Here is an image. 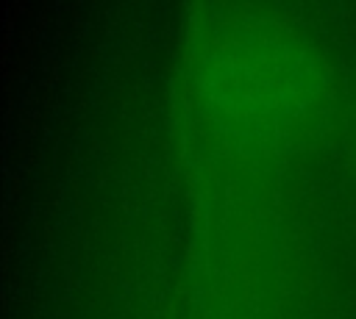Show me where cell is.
Instances as JSON below:
<instances>
[{
    "label": "cell",
    "mask_w": 356,
    "mask_h": 319,
    "mask_svg": "<svg viewBox=\"0 0 356 319\" xmlns=\"http://www.w3.org/2000/svg\"><path fill=\"white\" fill-rule=\"evenodd\" d=\"M345 147L350 153V161L356 166V97H353V105H350V119H348V139H345Z\"/></svg>",
    "instance_id": "7a4b0ae2"
},
{
    "label": "cell",
    "mask_w": 356,
    "mask_h": 319,
    "mask_svg": "<svg viewBox=\"0 0 356 319\" xmlns=\"http://www.w3.org/2000/svg\"><path fill=\"white\" fill-rule=\"evenodd\" d=\"M195 86L220 125L275 144L303 133L323 103L325 67L286 17L261 6H225L195 39Z\"/></svg>",
    "instance_id": "6da1fadb"
}]
</instances>
